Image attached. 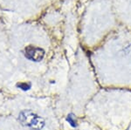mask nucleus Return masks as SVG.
I'll return each mask as SVG.
<instances>
[{"mask_svg":"<svg viewBox=\"0 0 131 130\" xmlns=\"http://www.w3.org/2000/svg\"><path fill=\"white\" fill-rule=\"evenodd\" d=\"M18 87H20L22 90H28L31 87V84L30 83H19L18 84Z\"/></svg>","mask_w":131,"mask_h":130,"instance_id":"20e7f679","label":"nucleus"},{"mask_svg":"<svg viewBox=\"0 0 131 130\" xmlns=\"http://www.w3.org/2000/svg\"><path fill=\"white\" fill-rule=\"evenodd\" d=\"M18 120L23 126L30 127L31 130H40L45 126V120L30 110L22 111Z\"/></svg>","mask_w":131,"mask_h":130,"instance_id":"f257e3e1","label":"nucleus"},{"mask_svg":"<svg viewBox=\"0 0 131 130\" xmlns=\"http://www.w3.org/2000/svg\"><path fill=\"white\" fill-rule=\"evenodd\" d=\"M25 56L31 61H40L45 56V51L42 48L28 45L25 49Z\"/></svg>","mask_w":131,"mask_h":130,"instance_id":"f03ea898","label":"nucleus"},{"mask_svg":"<svg viewBox=\"0 0 131 130\" xmlns=\"http://www.w3.org/2000/svg\"><path fill=\"white\" fill-rule=\"evenodd\" d=\"M67 121L70 123V125L72 126V127H76V125H77L76 124V121H75V119H74V117H73V114H69L67 118Z\"/></svg>","mask_w":131,"mask_h":130,"instance_id":"7ed1b4c3","label":"nucleus"}]
</instances>
